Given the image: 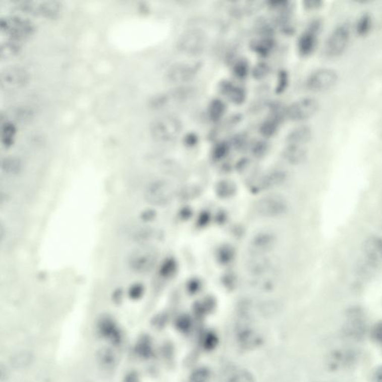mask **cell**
I'll list each match as a JSON object with an SVG mask.
<instances>
[{
	"label": "cell",
	"mask_w": 382,
	"mask_h": 382,
	"mask_svg": "<svg viewBox=\"0 0 382 382\" xmlns=\"http://www.w3.org/2000/svg\"><path fill=\"white\" fill-rule=\"evenodd\" d=\"M313 137L312 129L308 126H300L291 130L287 136L288 144L304 146Z\"/></svg>",
	"instance_id": "obj_10"
},
{
	"label": "cell",
	"mask_w": 382,
	"mask_h": 382,
	"mask_svg": "<svg viewBox=\"0 0 382 382\" xmlns=\"http://www.w3.org/2000/svg\"><path fill=\"white\" fill-rule=\"evenodd\" d=\"M269 68L266 63H258L255 65L252 71V76L255 79H261L266 77L269 73Z\"/></svg>",
	"instance_id": "obj_26"
},
{
	"label": "cell",
	"mask_w": 382,
	"mask_h": 382,
	"mask_svg": "<svg viewBox=\"0 0 382 382\" xmlns=\"http://www.w3.org/2000/svg\"><path fill=\"white\" fill-rule=\"evenodd\" d=\"M226 112V104L221 99H215L208 106V115L213 121H217L224 116Z\"/></svg>",
	"instance_id": "obj_20"
},
{
	"label": "cell",
	"mask_w": 382,
	"mask_h": 382,
	"mask_svg": "<svg viewBox=\"0 0 382 382\" xmlns=\"http://www.w3.org/2000/svg\"><path fill=\"white\" fill-rule=\"evenodd\" d=\"M29 75L24 68L12 67L2 72L0 82L3 87L17 89L25 86L29 82Z\"/></svg>",
	"instance_id": "obj_8"
},
{
	"label": "cell",
	"mask_w": 382,
	"mask_h": 382,
	"mask_svg": "<svg viewBox=\"0 0 382 382\" xmlns=\"http://www.w3.org/2000/svg\"><path fill=\"white\" fill-rule=\"evenodd\" d=\"M62 8V4L56 1L35 3V15L47 19L56 18L60 14Z\"/></svg>",
	"instance_id": "obj_12"
},
{
	"label": "cell",
	"mask_w": 382,
	"mask_h": 382,
	"mask_svg": "<svg viewBox=\"0 0 382 382\" xmlns=\"http://www.w3.org/2000/svg\"><path fill=\"white\" fill-rule=\"evenodd\" d=\"M288 83V73L285 71H282L279 73L278 84H277V92L282 93L286 89Z\"/></svg>",
	"instance_id": "obj_28"
},
{
	"label": "cell",
	"mask_w": 382,
	"mask_h": 382,
	"mask_svg": "<svg viewBox=\"0 0 382 382\" xmlns=\"http://www.w3.org/2000/svg\"><path fill=\"white\" fill-rule=\"evenodd\" d=\"M339 79L338 72L332 68H320L308 76L306 85L313 91H322L335 86Z\"/></svg>",
	"instance_id": "obj_7"
},
{
	"label": "cell",
	"mask_w": 382,
	"mask_h": 382,
	"mask_svg": "<svg viewBox=\"0 0 382 382\" xmlns=\"http://www.w3.org/2000/svg\"><path fill=\"white\" fill-rule=\"evenodd\" d=\"M343 333L347 338L353 341H359L364 338L366 333V325L359 311L350 313L345 325L343 327Z\"/></svg>",
	"instance_id": "obj_9"
},
{
	"label": "cell",
	"mask_w": 382,
	"mask_h": 382,
	"mask_svg": "<svg viewBox=\"0 0 382 382\" xmlns=\"http://www.w3.org/2000/svg\"><path fill=\"white\" fill-rule=\"evenodd\" d=\"M229 146L226 143H221L215 148L214 155L216 157H224L227 153Z\"/></svg>",
	"instance_id": "obj_32"
},
{
	"label": "cell",
	"mask_w": 382,
	"mask_h": 382,
	"mask_svg": "<svg viewBox=\"0 0 382 382\" xmlns=\"http://www.w3.org/2000/svg\"><path fill=\"white\" fill-rule=\"evenodd\" d=\"M210 371L206 368H199L192 374L190 382H208Z\"/></svg>",
	"instance_id": "obj_24"
},
{
	"label": "cell",
	"mask_w": 382,
	"mask_h": 382,
	"mask_svg": "<svg viewBox=\"0 0 382 382\" xmlns=\"http://www.w3.org/2000/svg\"><path fill=\"white\" fill-rule=\"evenodd\" d=\"M319 108L317 99L312 97L302 98L288 106L286 110L287 118L294 122L305 121L316 115Z\"/></svg>",
	"instance_id": "obj_6"
},
{
	"label": "cell",
	"mask_w": 382,
	"mask_h": 382,
	"mask_svg": "<svg viewBox=\"0 0 382 382\" xmlns=\"http://www.w3.org/2000/svg\"><path fill=\"white\" fill-rule=\"evenodd\" d=\"M20 49L21 46L19 41L9 39L7 41L2 43L0 46V56L3 60L13 59L20 53Z\"/></svg>",
	"instance_id": "obj_16"
},
{
	"label": "cell",
	"mask_w": 382,
	"mask_h": 382,
	"mask_svg": "<svg viewBox=\"0 0 382 382\" xmlns=\"http://www.w3.org/2000/svg\"><path fill=\"white\" fill-rule=\"evenodd\" d=\"M33 356L29 352H20L11 358V364L17 369H25L32 364Z\"/></svg>",
	"instance_id": "obj_19"
},
{
	"label": "cell",
	"mask_w": 382,
	"mask_h": 382,
	"mask_svg": "<svg viewBox=\"0 0 382 382\" xmlns=\"http://www.w3.org/2000/svg\"><path fill=\"white\" fill-rule=\"evenodd\" d=\"M364 252L368 259L378 261L382 255V241L377 237H369L364 243Z\"/></svg>",
	"instance_id": "obj_15"
},
{
	"label": "cell",
	"mask_w": 382,
	"mask_h": 382,
	"mask_svg": "<svg viewBox=\"0 0 382 382\" xmlns=\"http://www.w3.org/2000/svg\"><path fill=\"white\" fill-rule=\"evenodd\" d=\"M372 338L378 344H382V321L377 322L372 330Z\"/></svg>",
	"instance_id": "obj_29"
},
{
	"label": "cell",
	"mask_w": 382,
	"mask_h": 382,
	"mask_svg": "<svg viewBox=\"0 0 382 382\" xmlns=\"http://www.w3.org/2000/svg\"><path fill=\"white\" fill-rule=\"evenodd\" d=\"M0 29L11 40L19 42L33 35L35 30V26L30 20L18 16L2 19Z\"/></svg>",
	"instance_id": "obj_3"
},
{
	"label": "cell",
	"mask_w": 382,
	"mask_h": 382,
	"mask_svg": "<svg viewBox=\"0 0 382 382\" xmlns=\"http://www.w3.org/2000/svg\"><path fill=\"white\" fill-rule=\"evenodd\" d=\"M279 122L276 119L267 120L261 125L260 132L265 138H270L277 133L278 130Z\"/></svg>",
	"instance_id": "obj_21"
},
{
	"label": "cell",
	"mask_w": 382,
	"mask_h": 382,
	"mask_svg": "<svg viewBox=\"0 0 382 382\" xmlns=\"http://www.w3.org/2000/svg\"><path fill=\"white\" fill-rule=\"evenodd\" d=\"M308 152L304 146L299 145L288 144L283 150L282 156L284 158L293 165H299L306 159Z\"/></svg>",
	"instance_id": "obj_13"
},
{
	"label": "cell",
	"mask_w": 382,
	"mask_h": 382,
	"mask_svg": "<svg viewBox=\"0 0 382 382\" xmlns=\"http://www.w3.org/2000/svg\"><path fill=\"white\" fill-rule=\"evenodd\" d=\"M198 140H199V138L195 133L187 134L186 136L184 138V142L188 146H194L198 143Z\"/></svg>",
	"instance_id": "obj_34"
},
{
	"label": "cell",
	"mask_w": 382,
	"mask_h": 382,
	"mask_svg": "<svg viewBox=\"0 0 382 382\" xmlns=\"http://www.w3.org/2000/svg\"><path fill=\"white\" fill-rule=\"evenodd\" d=\"M322 2L320 0H305L303 2L304 8L308 11L316 10L322 6Z\"/></svg>",
	"instance_id": "obj_30"
},
{
	"label": "cell",
	"mask_w": 382,
	"mask_h": 382,
	"mask_svg": "<svg viewBox=\"0 0 382 382\" xmlns=\"http://www.w3.org/2000/svg\"><path fill=\"white\" fill-rule=\"evenodd\" d=\"M97 361L99 364L104 369H111L116 364V357L113 351L104 348L100 349L97 354Z\"/></svg>",
	"instance_id": "obj_18"
},
{
	"label": "cell",
	"mask_w": 382,
	"mask_h": 382,
	"mask_svg": "<svg viewBox=\"0 0 382 382\" xmlns=\"http://www.w3.org/2000/svg\"><path fill=\"white\" fill-rule=\"evenodd\" d=\"M221 92L225 94L233 103L242 104L246 99V91L242 87L235 86L233 84L229 82H224L221 84Z\"/></svg>",
	"instance_id": "obj_14"
},
{
	"label": "cell",
	"mask_w": 382,
	"mask_h": 382,
	"mask_svg": "<svg viewBox=\"0 0 382 382\" xmlns=\"http://www.w3.org/2000/svg\"><path fill=\"white\" fill-rule=\"evenodd\" d=\"M316 25L311 29L304 32L298 40V49L300 54L303 56L311 54L316 46Z\"/></svg>",
	"instance_id": "obj_11"
},
{
	"label": "cell",
	"mask_w": 382,
	"mask_h": 382,
	"mask_svg": "<svg viewBox=\"0 0 382 382\" xmlns=\"http://www.w3.org/2000/svg\"><path fill=\"white\" fill-rule=\"evenodd\" d=\"M234 74L239 79H244L249 72V64L246 60H240L235 64L233 69Z\"/></svg>",
	"instance_id": "obj_25"
},
{
	"label": "cell",
	"mask_w": 382,
	"mask_h": 382,
	"mask_svg": "<svg viewBox=\"0 0 382 382\" xmlns=\"http://www.w3.org/2000/svg\"><path fill=\"white\" fill-rule=\"evenodd\" d=\"M274 41L271 39L265 38L263 40L256 42L254 44V50L262 56H266L270 52L272 48L274 47Z\"/></svg>",
	"instance_id": "obj_23"
},
{
	"label": "cell",
	"mask_w": 382,
	"mask_h": 382,
	"mask_svg": "<svg viewBox=\"0 0 382 382\" xmlns=\"http://www.w3.org/2000/svg\"><path fill=\"white\" fill-rule=\"evenodd\" d=\"M350 28L349 25L341 24L337 26L325 41L324 51L329 57H336L347 49L350 40Z\"/></svg>",
	"instance_id": "obj_5"
},
{
	"label": "cell",
	"mask_w": 382,
	"mask_h": 382,
	"mask_svg": "<svg viewBox=\"0 0 382 382\" xmlns=\"http://www.w3.org/2000/svg\"><path fill=\"white\" fill-rule=\"evenodd\" d=\"M199 70V64L179 62L168 68L165 73V79L167 82L174 85H185L196 77Z\"/></svg>",
	"instance_id": "obj_4"
},
{
	"label": "cell",
	"mask_w": 382,
	"mask_h": 382,
	"mask_svg": "<svg viewBox=\"0 0 382 382\" xmlns=\"http://www.w3.org/2000/svg\"><path fill=\"white\" fill-rule=\"evenodd\" d=\"M16 126L12 122H5L1 126V140L4 146H9L13 143L16 135Z\"/></svg>",
	"instance_id": "obj_17"
},
{
	"label": "cell",
	"mask_w": 382,
	"mask_h": 382,
	"mask_svg": "<svg viewBox=\"0 0 382 382\" xmlns=\"http://www.w3.org/2000/svg\"><path fill=\"white\" fill-rule=\"evenodd\" d=\"M207 37L200 29H189L184 32L177 41L179 52L188 56H198L205 51Z\"/></svg>",
	"instance_id": "obj_2"
},
{
	"label": "cell",
	"mask_w": 382,
	"mask_h": 382,
	"mask_svg": "<svg viewBox=\"0 0 382 382\" xmlns=\"http://www.w3.org/2000/svg\"><path fill=\"white\" fill-rule=\"evenodd\" d=\"M217 344V338L213 334H208L205 340V348L208 349H211L216 347Z\"/></svg>",
	"instance_id": "obj_33"
},
{
	"label": "cell",
	"mask_w": 382,
	"mask_h": 382,
	"mask_svg": "<svg viewBox=\"0 0 382 382\" xmlns=\"http://www.w3.org/2000/svg\"><path fill=\"white\" fill-rule=\"evenodd\" d=\"M267 149V144L263 141H258L254 146L253 152L256 155H262L266 152Z\"/></svg>",
	"instance_id": "obj_31"
},
{
	"label": "cell",
	"mask_w": 382,
	"mask_h": 382,
	"mask_svg": "<svg viewBox=\"0 0 382 382\" xmlns=\"http://www.w3.org/2000/svg\"><path fill=\"white\" fill-rule=\"evenodd\" d=\"M225 382H255L253 375L246 370L234 372Z\"/></svg>",
	"instance_id": "obj_22"
},
{
	"label": "cell",
	"mask_w": 382,
	"mask_h": 382,
	"mask_svg": "<svg viewBox=\"0 0 382 382\" xmlns=\"http://www.w3.org/2000/svg\"><path fill=\"white\" fill-rule=\"evenodd\" d=\"M182 121L174 115L160 117L151 123L149 132L154 140L158 142H171L180 135Z\"/></svg>",
	"instance_id": "obj_1"
},
{
	"label": "cell",
	"mask_w": 382,
	"mask_h": 382,
	"mask_svg": "<svg viewBox=\"0 0 382 382\" xmlns=\"http://www.w3.org/2000/svg\"><path fill=\"white\" fill-rule=\"evenodd\" d=\"M371 20L367 15H364L357 24V31L360 34H366L370 28Z\"/></svg>",
	"instance_id": "obj_27"
}]
</instances>
